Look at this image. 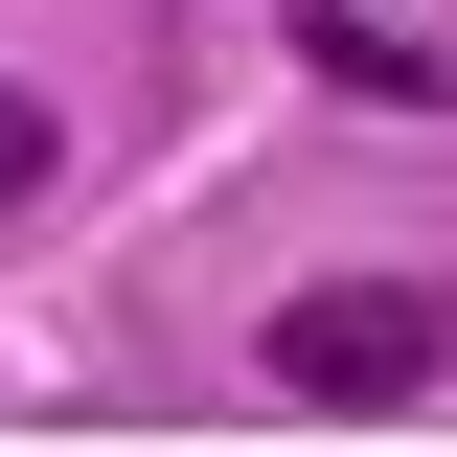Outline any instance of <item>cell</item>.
I'll list each match as a JSON object with an SVG mask.
<instances>
[{
	"mask_svg": "<svg viewBox=\"0 0 457 457\" xmlns=\"http://www.w3.org/2000/svg\"><path fill=\"white\" fill-rule=\"evenodd\" d=\"M435 366H457L435 297H297V320H275V389H297V411H411Z\"/></svg>",
	"mask_w": 457,
	"mask_h": 457,
	"instance_id": "cell-1",
	"label": "cell"
},
{
	"mask_svg": "<svg viewBox=\"0 0 457 457\" xmlns=\"http://www.w3.org/2000/svg\"><path fill=\"white\" fill-rule=\"evenodd\" d=\"M23 183H46V114H23V92H0V206H23Z\"/></svg>",
	"mask_w": 457,
	"mask_h": 457,
	"instance_id": "cell-2",
	"label": "cell"
}]
</instances>
